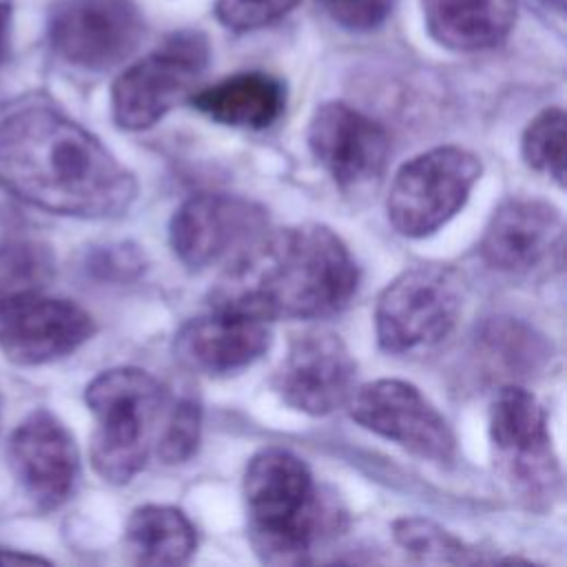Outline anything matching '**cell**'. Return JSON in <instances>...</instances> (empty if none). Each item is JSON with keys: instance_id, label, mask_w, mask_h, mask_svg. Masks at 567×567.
<instances>
[{"instance_id": "obj_1", "label": "cell", "mask_w": 567, "mask_h": 567, "mask_svg": "<svg viewBox=\"0 0 567 567\" xmlns=\"http://www.w3.org/2000/svg\"><path fill=\"white\" fill-rule=\"evenodd\" d=\"M0 188L35 208L91 219L122 215L137 193L100 140L51 106L0 122Z\"/></svg>"}, {"instance_id": "obj_2", "label": "cell", "mask_w": 567, "mask_h": 567, "mask_svg": "<svg viewBox=\"0 0 567 567\" xmlns=\"http://www.w3.org/2000/svg\"><path fill=\"white\" fill-rule=\"evenodd\" d=\"M359 284L346 244L326 226L261 233L217 281L210 303L259 319H315L339 312Z\"/></svg>"}, {"instance_id": "obj_3", "label": "cell", "mask_w": 567, "mask_h": 567, "mask_svg": "<svg viewBox=\"0 0 567 567\" xmlns=\"http://www.w3.org/2000/svg\"><path fill=\"white\" fill-rule=\"evenodd\" d=\"M244 501L250 540L266 563H303L339 529L341 512L321 498L308 465L279 447L250 458Z\"/></svg>"}, {"instance_id": "obj_4", "label": "cell", "mask_w": 567, "mask_h": 567, "mask_svg": "<svg viewBox=\"0 0 567 567\" xmlns=\"http://www.w3.org/2000/svg\"><path fill=\"white\" fill-rule=\"evenodd\" d=\"M84 399L97 423L91 439L93 470L109 483H128L155 454L173 399L137 368L97 374Z\"/></svg>"}, {"instance_id": "obj_5", "label": "cell", "mask_w": 567, "mask_h": 567, "mask_svg": "<svg viewBox=\"0 0 567 567\" xmlns=\"http://www.w3.org/2000/svg\"><path fill=\"white\" fill-rule=\"evenodd\" d=\"M461 312V281L447 266L425 264L401 272L379 297L374 319L385 352L419 354L439 346Z\"/></svg>"}, {"instance_id": "obj_6", "label": "cell", "mask_w": 567, "mask_h": 567, "mask_svg": "<svg viewBox=\"0 0 567 567\" xmlns=\"http://www.w3.org/2000/svg\"><path fill=\"white\" fill-rule=\"evenodd\" d=\"M489 436L518 498L536 509L549 507L560 494V467L534 394L518 385L501 388L489 408Z\"/></svg>"}, {"instance_id": "obj_7", "label": "cell", "mask_w": 567, "mask_h": 567, "mask_svg": "<svg viewBox=\"0 0 567 567\" xmlns=\"http://www.w3.org/2000/svg\"><path fill=\"white\" fill-rule=\"evenodd\" d=\"M208 40L199 31H177L117 75L111 106L117 126L142 131L162 120L195 86L208 66Z\"/></svg>"}, {"instance_id": "obj_8", "label": "cell", "mask_w": 567, "mask_h": 567, "mask_svg": "<svg viewBox=\"0 0 567 567\" xmlns=\"http://www.w3.org/2000/svg\"><path fill=\"white\" fill-rule=\"evenodd\" d=\"M481 159L458 146H439L403 164L388 195V217L405 237H425L454 217L476 179Z\"/></svg>"}, {"instance_id": "obj_9", "label": "cell", "mask_w": 567, "mask_h": 567, "mask_svg": "<svg viewBox=\"0 0 567 567\" xmlns=\"http://www.w3.org/2000/svg\"><path fill=\"white\" fill-rule=\"evenodd\" d=\"M144 33L133 0H64L49 20V40L60 58L104 71L126 60Z\"/></svg>"}, {"instance_id": "obj_10", "label": "cell", "mask_w": 567, "mask_h": 567, "mask_svg": "<svg viewBox=\"0 0 567 567\" xmlns=\"http://www.w3.org/2000/svg\"><path fill=\"white\" fill-rule=\"evenodd\" d=\"M350 416L423 458L445 463L454 456L447 421L412 383L396 379L365 383L350 396Z\"/></svg>"}, {"instance_id": "obj_11", "label": "cell", "mask_w": 567, "mask_h": 567, "mask_svg": "<svg viewBox=\"0 0 567 567\" xmlns=\"http://www.w3.org/2000/svg\"><path fill=\"white\" fill-rule=\"evenodd\" d=\"M266 230V210L244 197L199 193L188 197L171 219V246L177 259L202 270L239 252Z\"/></svg>"}, {"instance_id": "obj_12", "label": "cell", "mask_w": 567, "mask_h": 567, "mask_svg": "<svg viewBox=\"0 0 567 567\" xmlns=\"http://www.w3.org/2000/svg\"><path fill=\"white\" fill-rule=\"evenodd\" d=\"M357 363L330 330H308L290 341L272 385L295 410L328 414L350 401L354 392Z\"/></svg>"}, {"instance_id": "obj_13", "label": "cell", "mask_w": 567, "mask_h": 567, "mask_svg": "<svg viewBox=\"0 0 567 567\" xmlns=\"http://www.w3.org/2000/svg\"><path fill=\"white\" fill-rule=\"evenodd\" d=\"M95 326L69 299L31 292L0 306V350L18 365H40L80 348Z\"/></svg>"}, {"instance_id": "obj_14", "label": "cell", "mask_w": 567, "mask_h": 567, "mask_svg": "<svg viewBox=\"0 0 567 567\" xmlns=\"http://www.w3.org/2000/svg\"><path fill=\"white\" fill-rule=\"evenodd\" d=\"M308 144L315 159L343 190H359L377 182L390 155L388 133L343 102H326L315 111Z\"/></svg>"}, {"instance_id": "obj_15", "label": "cell", "mask_w": 567, "mask_h": 567, "mask_svg": "<svg viewBox=\"0 0 567 567\" xmlns=\"http://www.w3.org/2000/svg\"><path fill=\"white\" fill-rule=\"evenodd\" d=\"M9 467L35 507H60L73 492L80 456L69 430L47 410L31 412L11 434Z\"/></svg>"}, {"instance_id": "obj_16", "label": "cell", "mask_w": 567, "mask_h": 567, "mask_svg": "<svg viewBox=\"0 0 567 567\" xmlns=\"http://www.w3.org/2000/svg\"><path fill=\"white\" fill-rule=\"evenodd\" d=\"M266 319L213 308L182 326L175 337L177 359L197 372L228 374L257 361L270 346Z\"/></svg>"}, {"instance_id": "obj_17", "label": "cell", "mask_w": 567, "mask_h": 567, "mask_svg": "<svg viewBox=\"0 0 567 567\" xmlns=\"http://www.w3.org/2000/svg\"><path fill=\"white\" fill-rule=\"evenodd\" d=\"M560 213L540 199H507L492 215L481 239L483 259L498 270H527L560 239Z\"/></svg>"}, {"instance_id": "obj_18", "label": "cell", "mask_w": 567, "mask_h": 567, "mask_svg": "<svg viewBox=\"0 0 567 567\" xmlns=\"http://www.w3.org/2000/svg\"><path fill=\"white\" fill-rule=\"evenodd\" d=\"M430 35L454 51L501 44L514 27V0H421Z\"/></svg>"}, {"instance_id": "obj_19", "label": "cell", "mask_w": 567, "mask_h": 567, "mask_svg": "<svg viewBox=\"0 0 567 567\" xmlns=\"http://www.w3.org/2000/svg\"><path fill=\"white\" fill-rule=\"evenodd\" d=\"M190 104L215 122L241 128H264L281 115L286 106V89L268 73L246 71L193 93Z\"/></svg>"}, {"instance_id": "obj_20", "label": "cell", "mask_w": 567, "mask_h": 567, "mask_svg": "<svg viewBox=\"0 0 567 567\" xmlns=\"http://www.w3.org/2000/svg\"><path fill=\"white\" fill-rule=\"evenodd\" d=\"M126 543L137 563L182 565L193 556L197 536L195 527L179 509L168 505H144L128 518Z\"/></svg>"}, {"instance_id": "obj_21", "label": "cell", "mask_w": 567, "mask_h": 567, "mask_svg": "<svg viewBox=\"0 0 567 567\" xmlns=\"http://www.w3.org/2000/svg\"><path fill=\"white\" fill-rule=\"evenodd\" d=\"M55 261L47 244L11 239L0 244V306L40 292L53 277Z\"/></svg>"}, {"instance_id": "obj_22", "label": "cell", "mask_w": 567, "mask_h": 567, "mask_svg": "<svg viewBox=\"0 0 567 567\" xmlns=\"http://www.w3.org/2000/svg\"><path fill=\"white\" fill-rule=\"evenodd\" d=\"M396 540L425 563H481L483 558L456 536L425 518H401L394 523Z\"/></svg>"}, {"instance_id": "obj_23", "label": "cell", "mask_w": 567, "mask_h": 567, "mask_svg": "<svg viewBox=\"0 0 567 567\" xmlns=\"http://www.w3.org/2000/svg\"><path fill=\"white\" fill-rule=\"evenodd\" d=\"M525 162L554 177L558 184L565 182V113L563 109H545L538 113L523 135Z\"/></svg>"}, {"instance_id": "obj_24", "label": "cell", "mask_w": 567, "mask_h": 567, "mask_svg": "<svg viewBox=\"0 0 567 567\" xmlns=\"http://www.w3.org/2000/svg\"><path fill=\"white\" fill-rule=\"evenodd\" d=\"M199 405L190 396L173 399L155 454L164 463H182L190 458L199 443Z\"/></svg>"}, {"instance_id": "obj_25", "label": "cell", "mask_w": 567, "mask_h": 567, "mask_svg": "<svg viewBox=\"0 0 567 567\" xmlns=\"http://www.w3.org/2000/svg\"><path fill=\"white\" fill-rule=\"evenodd\" d=\"M299 0H217V20L233 31H255L281 20Z\"/></svg>"}, {"instance_id": "obj_26", "label": "cell", "mask_w": 567, "mask_h": 567, "mask_svg": "<svg viewBox=\"0 0 567 567\" xmlns=\"http://www.w3.org/2000/svg\"><path fill=\"white\" fill-rule=\"evenodd\" d=\"M326 13L350 31H368L379 27L392 7V0H319Z\"/></svg>"}, {"instance_id": "obj_27", "label": "cell", "mask_w": 567, "mask_h": 567, "mask_svg": "<svg viewBox=\"0 0 567 567\" xmlns=\"http://www.w3.org/2000/svg\"><path fill=\"white\" fill-rule=\"evenodd\" d=\"M11 33V4L0 0V60L7 55Z\"/></svg>"}, {"instance_id": "obj_28", "label": "cell", "mask_w": 567, "mask_h": 567, "mask_svg": "<svg viewBox=\"0 0 567 567\" xmlns=\"http://www.w3.org/2000/svg\"><path fill=\"white\" fill-rule=\"evenodd\" d=\"M0 563L2 565H13V563H47L40 556H31V554H20V551H7L0 549Z\"/></svg>"}, {"instance_id": "obj_29", "label": "cell", "mask_w": 567, "mask_h": 567, "mask_svg": "<svg viewBox=\"0 0 567 567\" xmlns=\"http://www.w3.org/2000/svg\"><path fill=\"white\" fill-rule=\"evenodd\" d=\"M549 4H554L558 11H563V7H565V0H547Z\"/></svg>"}]
</instances>
